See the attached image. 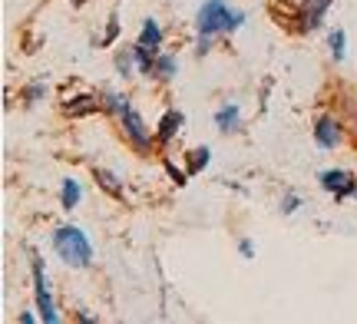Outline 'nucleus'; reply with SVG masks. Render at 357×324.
Segmentation results:
<instances>
[{"instance_id": "obj_1", "label": "nucleus", "mask_w": 357, "mask_h": 324, "mask_svg": "<svg viewBox=\"0 0 357 324\" xmlns=\"http://www.w3.org/2000/svg\"><path fill=\"white\" fill-rule=\"evenodd\" d=\"M242 24H245V13L231 10L225 0H205L199 7V17H195V26H199V47H195V53H208L215 33H231Z\"/></svg>"}, {"instance_id": "obj_2", "label": "nucleus", "mask_w": 357, "mask_h": 324, "mask_svg": "<svg viewBox=\"0 0 357 324\" xmlns=\"http://www.w3.org/2000/svg\"><path fill=\"white\" fill-rule=\"evenodd\" d=\"M53 252L70 268H86L89 261H93V245H89V238L79 232L77 225H60L53 232Z\"/></svg>"}, {"instance_id": "obj_3", "label": "nucleus", "mask_w": 357, "mask_h": 324, "mask_svg": "<svg viewBox=\"0 0 357 324\" xmlns=\"http://www.w3.org/2000/svg\"><path fill=\"white\" fill-rule=\"evenodd\" d=\"M33 288H37V308H40V318L47 324H56L60 314H56V304H53V295H50V285H47V272H43V261L33 255Z\"/></svg>"}, {"instance_id": "obj_4", "label": "nucleus", "mask_w": 357, "mask_h": 324, "mask_svg": "<svg viewBox=\"0 0 357 324\" xmlns=\"http://www.w3.org/2000/svg\"><path fill=\"white\" fill-rule=\"evenodd\" d=\"M123 132L129 136V143L136 146V153H149L153 149V139H149V130H146V123H142V116L132 109V106H126L123 109Z\"/></svg>"}, {"instance_id": "obj_5", "label": "nucleus", "mask_w": 357, "mask_h": 324, "mask_svg": "<svg viewBox=\"0 0 357 324\" xmlns=\"http://www.w3.org/2000/svg\"><path fill=\"white\" fill-rule=\"evenodd\" d=\"M331 7V0H301V7H298V17L294 20H301L298 30L301 33H311V30H318L321 20H324V13Z\"/></svg>"}, {"instance_id": "obj_6", "label": "nucleus", "mask_w": 357, "mask_h": 324, "mask_svg": "<svg viewBox=\"0 0 357 324\" xmlns=\"http://www.w3.org/2000/svg\"><path fill=\"white\" fill-rule=\"evenodd\" d=\"M321 189H328V192H334V199H347V195L354 192V176L351 172H344V169H328V172H321Z\"/></svg>"}, {"instance_id": "obj_7", "label": "nucleus", "mask_w": 357, "mask_h": 324, "mask_svg": "<svg viewBox=\"0 0 357 324\" xmlns=\"http://www.w3.org/2000/svg\"><path fill=\"white\" fill-rule=\"evenodd\" d=\"M314 139H318L321 149H334L341 143V123L334 116H321L318 126H314Z\"/></svg>"}, {"instance_id": "obj_8", "label": "nucleus", "mask_w": 357, "mask_h": 324, "mask_svg": "<svg viewBox=\"0 0 357 324\" xmlns=\"http://www.w3.org/2000/svg\"><path fill=\"white\" fill-rule=\"evenodd\" d=\"M96 109H106V103L102 100H96V96H89V93H83V96H73L70 103H63V113L66 116H89V113H96Z\"/></svg>"}, {"instance_id": "obj_9", "label": "nucleus", "mask_w": 357, "mask_h": 324, "mask_svg": "<svg viewBox=\"0 0 357 324\" xmlns=\"http://www.w3.org/2000/svg\"><path fill=\"white\" fill-rule=\"evenodd\" d=\"M215 126H218V132H238V130H242V113H238V106H235V103L218 106Z\"/></svg>"}, {"instance_id": "obj_10", "label": "nucleus", "mask_w": 357, "mask_h": 324, "mask_svg": "<svg viewBox=\"0 0 357 324\" xmlns=\"http://www.w3.org/2000/svg\"><path fill=\"white\" fill-rule=\"evenodd\" d=\"M93 179H96V185H100V189H106V192L116 195V199L123 195V182L116 179L113 172H106V169H96V172H93Z\"/></svg>"}, {"instance_id": "obj_11", "label": "nucleus", "mask_w": 357, "mask_h": 324, "mask_svg": "<svg viewBox=\"0 0 357 324\" xmlns=\"http://www.w3.org/2000/svg\"><path fill=\"white\" fill-rule=\"evenodd\" d=\"M79 182L77 179H63V189H60V202H63V208L70 212V208L79 206Z\"/></svg>"}, {"instance_id": "obj_12", "label": "nucleus", "mask_w": 357, "mask_h": 324, "mask_svg": "<svg viewBox=\"0 0 357 324\" xmlns=\"http://www.w3.org/2000/svg\"><path fill=\"white\" fill-rule=\"evenodd\" d=\"M178 126H182V113H166L162 123H159V143H169L178 132Z\"/></svg>"}, {"instance_id": "obj_13", "label": "nucleus", "mask_w": 357, "mask_h": 324, "mask_svg": "<svg viewBox=\"0 0 357 324\" xmlns=\"http://www.w3.org/2000/svg\"><path fill=\"white\" fill-rule=\"evenodd\" d=\"M139 43H146V47H159L162 43V30H159V24H155L153 17L149 20H142V33H139Z\"/></svg>"}, {"instance_id": "obj_14", "label": "nucleus", "mask_w": 357, "mask_h": 324, "mask_svg": "<svg viewBox=\"0 0 357 324\" xmlns=\"http://www.w3.org/2000/svg\"><path fill=\"white\" fill-rule=\"evenodd\" d=\"M132 56H136V66H139V73H153V66H155L153 47H146V43H136V47H132Z\"/></svg>"}, {"instance_id": "obj_15", "label": "nucleus", "mask_w": 357, "mask_h": 324, "mask_svg": "<svg viewBox=\"0 0 357 324\" xmlns=\"http://www.w3.org/2000/svg\"><path fill=\"white\" fill-rule=\"evenodd\" d=\"M153 73H155L159 79H176V73H178V60H176V56H155Z\"/></svg>"}, {"instance_id": "obj_16", "label": "nucleus", "mask_w": 357, "mask_h": 324, "mask_svg": "<svg viewBox=\"0 0 357 324\" xmlns=\"http://www.w3.org/2000/svg\"><path fill=\"white\" fill-rule=\"evenodd\" d=\"M102 103H106V109H109V113L123 116V109L129 106V96H119V93H106V96H102Z\"/></svg>"}, {"instance_id": "obj_17", "label": "nucleus", "mask_w": 357, "mask_h": 324, "mask_svg": "<svg viewBox=\"0 0 357 324\" xmlns=\"http://www.w3.org/2000/svg\"><path fill=\"white\" fill-rule=\"evenodd\" d=\"M344 30H334L331 37H328V47H331V56L334 60H337V63H341V60H344Z\"/></svg>"}, {"instance_id": "obj_18", "label": "nucleus", "mask_w": 357, "mask_h": 324, "mask_svg": "<svg viewBox=\"0 0 357 324\" xmlns=\"http://www.w3.org/2000/svg\"><path fill=\"white\" fill-rule=\"evenodd\" d=\"M208 159L212 156H208V149H205V146L202 149H192L189 153V172H202V169L208 166Z\"/></svg>"}, {"instance_id": "obj_19", "label": "nucleus", "mask_w": 357, "mask_h": 324, "mask_svg": "<svg viewBox=\"0 0 357 324\" xmlns=\"http://www.w3.org/2000/svg\"><path fill=\"white\" fill-rule=\"evenodd\" d=\"M132 60H136V56H132V50L116 56V70H119V77H132Z\"/></svg>"}, {"instance_id": "obj_20", "label": "nucleus", "mask_w": 357, "mask_h": 324, "mask_svg": "<svg viewBox=\"0 0 357 324\" xmlns=\"http://www.w3.org/2000/svg\"><path fill=\"white\" fill-rule=\"evenodd\" d=\"M43 93H47V86H43V83H30V86H26L24 90V100H26V106H33L40 100V96H43Z\"/></svg>"}, {"instance_id": "obj_21", "label": "nucleus", "mask_w": 357, "mask_h": 324, "mask_svg": "<svg viewBox=\"0 0 357 324\" xmlns=\"http://www.w3.org/2000/svg\"><path fill=\"white\" fill-rule=\"evenodd\" d=\"M116 37H119V20H116V13H113V17H109V26H106V33H102V47H109Z\"/></svg>"}, {"instance_id": "obj_22", "label": "nucleus", "mask_w": 357, "mask_h": 324, "mask_svg": "<svg viewBox=\"0 0 357 324\" xmlns=\"http://www.w3.org/2000/svg\"><path fill=\"white\" fill-rule=\"evenodd\" d=\"M298 206H301V199H298V195H284V199H281V212H284V215L298 212Z\"/></svg>"}, {"instance_id": "obj_23", "label": "nucleus", "mask_w": 357, "mask_h": 324, "mask_svg": "<svg viewBox=\"0 0 357 324\" xmlns=\"http://www.w3.org/2000/svg\"><path fill=\"white\" fill-rule=\"evenodd\" d=\"M166 172L172 176V179H176V185H185V172H178V169L172 166V162H166Z\"/></svg>"}, {"instance_id": "obj_24", "label": "nucleus", "mask_w": 357, "mask_h": 324, "mask_svg": "<svg viewBox=\"0 0 357 324\" xmlns=\"http://www.w3.org/2000/svg\"><path fill=\"white\" fill-rule=\"evenodd\" d=\"M238 252H242V259H252V255H255V245H252L248 238H242V242H238Z\"/></svg>"}, {"instance_id": "obj_25", "label": "nucleus", "mask_w": 357, "mask_h": 324, "mask_svg": "<svg viewBox=\"0 0 357 324\" xmlns=\"http://www.w3.org/2000/svg\"><path fill=\"white\" fill-rule=\"evenodd\" d=\"M33 321H37V318H33V314H30V311H24V314H20V324H33Z\"/></svg>"}, {"instance_id": "obj_26", "label": "nucleus", "mask_w": 357, "mask_h": 324, "mask_svg": "<svg viewBox=\"0 0 357 324\" xmlns=\"http://www.w3.org/2000/svg\"><path fill=\"white\" fill-rule=\"evenodd\" d=\"M351 195H354V199H357V185H354V192H351Z\"/></svg>"}, {"instance_id": "obj_27", "label": "nucleus", "mask_w": 357, "mask_h": 324, "mask_svg": "<svg viewBox=\"0 0 357 324\" xmlns=\"http://www.w3.org/2000/svg\"><path fill=\"white\" fill-rule=\"evenodd\" d=\"M73 3H86V0H73Z\"/></svg>"}]
</instances>
